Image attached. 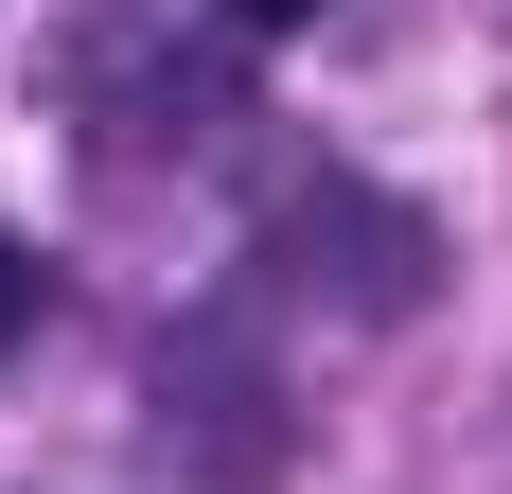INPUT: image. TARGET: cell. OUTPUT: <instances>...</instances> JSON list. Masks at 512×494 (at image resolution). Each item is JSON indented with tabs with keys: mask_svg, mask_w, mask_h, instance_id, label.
<instances>
[{
	"mask_svg": "<svg viewBox=\"0 0 512 494\" xmlns=\"http://www.w3.org/2000/svg\"><path fill=\"white\" fill-rule=\"evenodd\" d=\"M230 18H248V36H283V18H318V0H230Z\"/></svg>",
	"mask_w": 512,
	"mask_h": 494,
	"instance_id": "obj_2",
	"label": "cell"
},
{
	"mask_svg": "<svg viewBox=\"0 0 512 494\" xmlns=\"http://www.w3.org/2000/svg\"><path fill=\"white\" fill-rule=\"evenodd\" d=\"M18 318H36V265H18V247H0V336H18Z\"/></svg>",
	"mask_w": 512,
	"mask_h": 494,
	"instance_id": "obj_1",
	"label": "cell"
}]
</instances>
